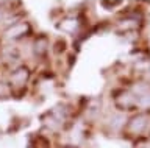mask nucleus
<instances>
[{
    "label": "nucleus",
    "mask_w": 150,
    "mask_h": 148,
    "mask_svg": "<svg viewBox=\"0 0 150 148\" xmlns=\"http://www.w3.org/2000/svg\"><path fill=\"white\" fill-rule=\"evenodd\" d=\"M27 76H28L27 69L21 67V69H17V70H14V73L11 75V83L14 86H22V84H25Z\"/></svg>",
    "instance_id": "7ed1b4c3"
},
{
    "label": "nucleus",
    "mask_w": 150,
    "mask_h": 148,
    "mask_svg": "<svg viewBox=\"0 0 150 148\" xmlns=\"http://www.w3.org/2000/svg\"><path fill=\"white\" fill-rule=\"evenodd\" d=\"M149 128V123H147V120H145L144 117H136V119H133L130 122V125L127 126V129H128V133L130 134H133V136H141L145 129Z\"/></svg>",
    "instance_id": "f257e3e1"
},
{
    "label": "nucleus",
    "mask_w": 150,
    "mask_h": 148,
    "mask_svg": "<svg viewBox=\"0 0 150 148\" xmlns=\"http://www.w3.org/2000/svg\"><path fill=\"white\" fill-rule=\"evenodd\" d=\"M27 31H28V25L25 22H19V24L13 25L11 28L6 31V36L9 39H17V38H22Z\"/></svg>",
    "instance_id": "f03ea898"
}]
</instances>
